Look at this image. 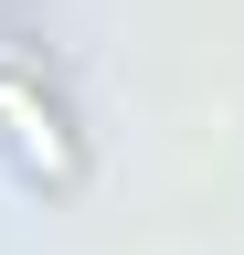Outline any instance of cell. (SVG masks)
I'll return each mask as SVG.
<instances>
[{"label":"cell","mask_w":244,"mask_h":255,"mask_svg":"<svg viewBox=\"0 0 244 255\" xmlns=\"http://www.w3.org/2000/svg\"><path fill=\"white\" fill-rule=\"evenodd\" d=\"M0 138H11L21 159H32V170L64 191L75 170H85V149H75V128H64V107H53V96H32V85H11L0 75Z\"/></svg>","instance_id":"1"}]
</instances>
